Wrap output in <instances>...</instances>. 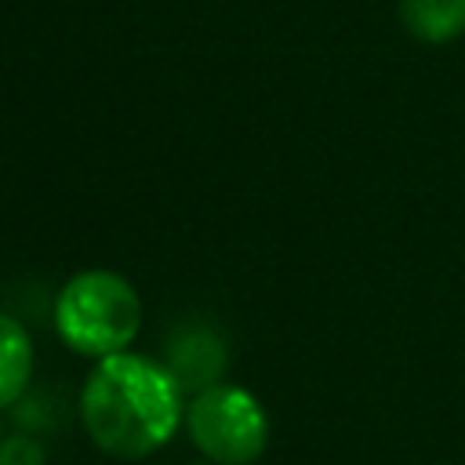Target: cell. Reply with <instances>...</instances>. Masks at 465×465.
Segmentation results:
<instances>
[{"instance_id":"obj_4","label":"cell","mask_w":465,"mask_h":465,"mask_svg":"<svg viewBox=\"0 0 465 465\" xmlns=\"http://www.w3.org/2000/svg\"><path fill=\"white\" fill-rule=\"evenodd\" d=\"M160 363L167 367V374L178 381L182 392L196 396V392L222 381L225 363H229V349H225V338L211 323L185 320V323L167 331L163 349H160Z\"/></svg>"},{"instance_id":"obj_1","label":"cell","mask_w":465,"mask_h":465,"mask_svg":"<svg viewBox=\"0 0 465 465\" xmlns=\"http://www.w3.org/2000/svg\"><path fill=\"white\" fill-rule=\"evenodd\" d=\"M80 418L98 450L138 461L160 450L182 425V389L160 360L124 349L102 356L87 374Z\"/></svg>"},{"instance_id":"obj_5","label":"cell","mask_w":465,"mask_h":465,"mask_svg":"<svg viewBox=\"0 0 465 465\" xmlns=\"http://www.w3.org/2000/svg\"><path fill=\"white\" fill-rule=\"evenodd\" d=\"M33 378V341L25 327L0 312V411H7L15 400L25 396Z\"/></svg>"},{"instance_id":"obj_2","label":"cell","mask_w":465,"mask_h":465,"mask_svg":"<svg viewBox=\"0 0 465 465\" xmlns=\"http://www.w3.org/2000/svg\"><path fill=\"white\" fill-rule=\"evenodd\" d=\"M54 327L80 356L102 360L124 352L142 327L138 291L113 269H84L58 291Z\"/></svg>"},{"instance_id":"obj_3","label":"cell","mask_w":465,"mask_h":465,"mask_svg":"<svg viewBox=\"0 0 465 465\" xmlns=\"http://www.w3.org/2000/svg\"><path fill=\"white\" fill-rule=\"evenodd\" d=\"M196 450L218 465H251L269 443V414L243 385H211L185 407Z\"/></svg>"},{"instance_id":"obj_7","label":"cell","mask_w":465,"mask_h":465,"mask_svg":"<svg viewBox=\"0 0 465 465\" xmlns=\"http://www.w3.org/2000/svg\"><path fill=\"white\" fill-rule=\"evenodd\" d=\"M11 421H15L18 432L40 436L44 429H54L58 414H54V407H51V396H40V392H29V389H25V396L11 403Z\"/></svg>"},{"instance_id":"obj_6","label":"cell","mask_w":465,"mask_h":465,"mask_svg":"<svg viewBox=\"0 0 465 465\" xmlns=\"http://www.w3.org/2000/svg\"><path fill=\"white\" fill-rule=\"evenodd\" d=\"M407 33L421 44H447L465 33V0H400Z\"/></svg>"},{"instance_id":"obj_8","label":"cell","mask_w":465,"mask_h":465,"mask_svg":"<svg viewBox=\"0 0 465 465\" xmlns=\"http://www.w3.org/2000/svg\"><path fill=\"white\" fill-rule=\"evenodd\" d=\"M0 465H47V450L33 432H11L0 440Z\"/></svg>"},{"instance_id":"obj_9","label":"cell","mask_w":465,"mask_h":465,"mask_svg":"<svg viewBox=\"0 0 465 465\" xmlns=\"http://www.w3.org/2000/svg\"><path fill=\"white\" fill-rule=\"evenodd\" d=\"M0 440H4V432H0Z\"/></svg>"}]
</instances>
